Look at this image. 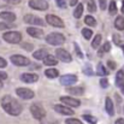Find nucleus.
Here are the masks:
<instances>
[{"label": "nucleus", "instance_id": "1", "mask_svg": "<svg viewBox=\"0 0 124 124\" xmlns=\"http://www.w3.org/2000/svg\"><path fill=\"white\" fill-rule=\"evenodd\" d=\"M1 106L2 108L11 116H18L21 112H22V106L21 104L13 99L12 96L10 95H5L2 99H1Z\"/></svg>", "mask_w": 124, "mask_h": 124}, {"label": "nucleus", "instance_id": "2", "mask_svg": "<svg viewBox=\"0 0 124 124\" xmlns=\"http://www.w3.org/2000/svg\"><path fill=\"white\" fill-rule=\"evenodd\" d=\"M46 41L49 45H53V46H59V45H63L65 42V38L59 34V33H52L49 35L46 36Z\"/></svg>", "mask_w": 124, "mask_h": 124}, {"label": "nucleus", "instance_id": "3", "mask_svg": "<svg viewBox=\"0 0 124 124\" xmlns=\"http://www.w3.org/2000/svg\"><path fill=\"white\" fill-rule=\"evenodd\" d=\"M2 38L8 43H19L22 40V35L18 31H7L2 35Z\"/></svg>", "mask_w": 124, "mask_h": 124}, {"label": "nucleus", "instance_id": "4", "mask_svg": "<svg viewBox=\"0 0 124 124\" xmlns=\"http://www.w3.org/2000/svg\"><path fill=\"white\" fill-rule=\"evenodd\" d=\"M30 112H31V115H33V117L35 119H40V121L43 119V117L46 115L43 107H42L41 105H39V104H33L30 106Z\"/></svg>", "mask_w": 124, "mask_h": 124}, {"label": "nucleus", "instance_id": "5", "mask_svg": "<svg viewBox=\"0 0 124 124\" xmlns=\"http://www.w3.org/2000/svg\"><path fill=\"white\" fill-rule=\"evenodd\" d=\"M11 62L17 65V66H25V65H29L30 64V60L24 57V55H21V54H15L11 57Z\"/></svg>", "mask_w": 124, "mask_h": 124}, {"label": "nucleus", "instance_id": "6", "mask_svg": "<svg viewBox=\"0 0 124 124\" xmlns=\"http://www.w3.org/2000/svg\"><path fill=\"white\" fill-rule=\"evenodd\" d=\"M55 54H57L58 59L62 60V62H64V63H70L72 60L70 53L66 49H64V48H57L55 49Z\"/></svg>", "mask_w": 124, "mask_h": 124}, {"label": "nucleus", "instance_id": "7", "mask_svg": "<svg viewBox=\"0 0 124 124\" xmlns=\"http://www.w3.org/2000/svg\"><path fill=\"white\" fill-rule=\"evenodd\" d=\"M16 93L21 99H24V100H29V99L34 98V92L31 89H28V88H17Z\"/></svg>", "mask_w": 124, "mask_h": 124}, {"label": "nucleus", "instance_id": "8", "mask_svg": "<svg viewBox=\"0 0 124 124\" xmlns=\"http://www.w3.org/2000/svg\"><path fill=\"white\" fill-rule=\"evenodd\" d=\"M29 6L34 10H47L48 8V4L45 0H29Z\"/></svg>", "mask_w": 124, "mask_h": 124}, {"label": "nucleus", "instance_id": "9", "mask_svg": "<svg viewBox=\"0 0 124 124\" xmlns=\"http://www.w3.org/2000/svg\"><path fill=\"white\" fill-rule=\"evenodd\" d=\"M46 21H47L51 25H53V27H57V28H63V27H64V22H63L59 17H57V16H54V15H47V16H46Z\"/></svg>", "mask_w": 124, "mask_h": 124}, {"label": "nucleus", "instance_id": "10", "mask_svg": "<svg viewBox=\"0 0 124 124\" xmlns=\"http://www.w3.org/2000/svg\"><path fill=\"white\" fill-rule=\"evenodd\" d=\"M24 22L28 23V24H35V25H41V27H43L46 24L41 18H39V17H36L34 15H27V16H24Z\"/></svg>", "mask_w": 124, "mask_h": 124}, {"label": "nucleus", "instance_id": "11", "mask_svg": "<svg viewBox=\"0 0 124 124\" xmlns=\"http://www.w3.org/2000/svg\"><path fill=\"white\" fill-rule=\"evenodd\" d=\"M60 101L63 104H65L66 106H70V107H78L81 105V101L78 99H74V98H70V96H62Z\"/></svg>", "mask_w": 124, "mask_h": 124}, {"label": "nucleus", "instance_id": "12", "mask_svg": "<svg viewBox=\"0 0 124 124\" xmlns=\"http://www.w3.org/2000/svg\"><path fill=\"white\" fill-rule=\"evenodd\" d=\"M76 81H77V77L75 75H64L60 77V83L63 85H68V87L76 83Z\"/></svg>", "mask_w": 124, "mask_h": 124}, {"label": "nucleus", "instance_id": "13", "mask_svg": "<svg viewBox=\"0 0 124 124\" xmlns=\"http://www.w3.org/2000/svg\"><path fill=\"white\" fill-rule=\"evenodd\" d=\"M54 110H55V112L64 115V116H72L74 115V111L71 108H69L68 106H64V105H55Z\"/></svg>", "mask_w": 124, "mask_h": 124}, {"label": "nucleus", "instance_id": "14", "mask_svg": "<svg viewBox=\"0 0 124 124\" xmlns=\"http://www.w3.org/2000/svg\"><path fill=\"white\" fill-rule=\"evenodd\" d=\"M21 80L25 83H34L39 80V76L36 74H23L21 76Z\"/></svg>", "mask_w": 124, "mask_h": 124}, {"label": "nucleus", "instance_id": "15", "mask_svg": "<svg viewBox=\"0 0 124 124\" xmlns=\"http://www.w3.org/2000/svg\"><path fill=\"white\" fill-rule=\"evenodd\" d=\"M27 33H28L30 36H33V38H38V39L43 36V31L40 30V29H38V28H34V27L28 28V29H27Z\"/></svg>", "mask_w": 124, "mask_h": 124}, {"label": "nucleus", "instance_id": "16", "mask_svg": "<svg viewBox=\"0 0 124 124\" xmlns=\"http://www.w3.org/2000/svg\"><path fill=\"white\" fill-rule=\"evenodd\" d=\"M0 18L4 21H7V22H13L16 19V16H15V13H12L10 11H4V12H0Z\"/></svg>", "mask_w": 124, "mask_h": 124}, {"label": "nucleus", "instance_id": "17", "mask_svg": "<svg viewBox=\"0 0 124 124\" xmlns=\"http://www.w3.org/2000/svg\"><path fill=\"white\" fill-rule=\"evenodd\" d=\"M105 108H106V112H107L110 116H113V115H115L113 104H112V100H111L110 98H106V100H105Z\"/></svg>", "mask_w": 124, "mask_h": 124}, {"label": "nucleus", "instance_id": "18", "mask_svg": "<svg viewBox=\"0 0 124 124\" xmlns=\"http://www.w3.org/2000/svg\"><path fill=\"white\" fill-rule=\"evenodd\" d=\"M43 64H45V65H47V66L57 65V64H58V60H57V58H55V57H53V55L48 54V55L45 58V60H43Z\"/></svg>", "mask_w": 124, "mask_h": 124}, {"label": "nucleus", "instance_id": "19", "mask_svg": "<svg viewBox=\"0 0 124 124\" xmlns=\"http://www.w3.org/2000/svg\"><path fill=\"white\" fill-rule=\"evenodd\" d=\"M34 58L35 59H39V60H45V58L48 55V53H47V51L46 49H39V51H36V52H34Z\"/></svg>", "mask_w": 124, "mask_h": 124}, {"label": "nucleus", "instance_id": "20", "mask_svg": "<svg viewBox=\"0 0 124 124\" xmlns=\"http://www.w3.org/2000/svg\"><path fill=\"white\" fill-rule=\"evenodd\" d=\"M123 78H124V66L122 68V70H119L118 72H117V77H116V84L118 85V87H123Z\"/></svg>", "mask_w": 124, "mask_h": 124}, {"label": "nucleus", "instance_id": "21", "mask_svg": "<svg viewBox=\"0 0 124 124\" xmlns=\"http://www.w3.org/2000/svg\"><path fill=\"white\" fill-rule=\"evenodd\" d=\"M45 75H46L47 77H49V78H55V77H58L59 71H58L57 69H47V70L45 71Z\"/></svg>", "mask_w": 124, "mask_h": 124}, {"label": "nucleus", "instance_id": "22", "mask_svg": "<svg viewBox=\"0 0 124 124\" xmlns=\"http://www.w3.org/2000/svg\"><path fill=\"white\" fill-rule=\"evenodd\" d=\"M68 92L72 95H82L83 94V88L82 87H70L68 89Z\"/></svg>", "mask_w": 124, "mask_h": 124}, {"label": "nucleus", "instance_id": "23", "mask_svg": "<svg viewBox=\"0 0 124 124\" xmlns=\"http://www.w3.org/2000/svg\"><path fill=\"white\" fill-rule=\"evenodd\" d=\"M115 27L118 30H124V18L122 16H118L115 21Z\"/></svg>", "mask_w": 124, "mask_h": 124}, {"label": "nucleus", "instance_id": "24", "mask_svg": "<svg viewBox=\"0 0 124 124\" xmlns=\"http://www.w3.org/2000/svg\"><path fill=\"white\" fill-rule=\"evenodd\" d=\"M84 23H85L87 25H90V27H95V25H96V21H95V18L92 17V16H87V17L84 18Z\"/></svg>", "mask_w": 124, "mask_h": 124}, {"label": "nucleus", "instance_id": "25", "mask_svg": "<svg viewBox=\"0 0 124 124\" xmlns=\"http://www.w3.org/2000/svg\"><path fill=\"white\" fill-rule=\"evenodd\" d=\"M98 75H100V76H106L107 75V70L105 69V66L101 64V63H99L98 64Z\"/></svg>", "mask_w": 124, "mask_h": 124}, {"label": "nucleus", "instance_id": "26", "mask_svg": "<svg viewBox=\"0 0 124 124\" xmlns=\"http://www.w3.org/2000/svg\"><path fill=\"white\" fill-rule=\"evenodd\" d=\"M82 13H83V5L82 4H78V6L76 7V10L74 12V16H75V18H80L82 16Z\"/></svg>", "mask_w": 124, "mask_h": 124}, {"label": "nucleus", "instance_id": "27", "mask_svg": "<svg viewBox=\"0 0 124 124\" xmlns=\"http://www.w3.org/2000/svg\"><path fill=\"white\" fill-rule=\"evenodd\" d=\"M87 7H88V11H89V12H95V11H96L95 1H94V0H89L88 4H87Z\"/></svg>", "mask_w": 124, "mask_h": 124}, {"label": "nucleus", "instance_id": "28", "mask_svg": "<svg viewBox=\"0 0 124 124\" xmlns=\"http://www.w3.org/2000/svg\"><path fill=\"white\" fill-rule=\"evenodd\" d=\"M82 35L84 39L89 40V39L92 38V35H93V31H92L90 29H88V28H84V29H82Z\"/></svg>", "mask_w": 124, "mask_h": 124}, {"label": "nucleus", "instance_id": "29", "mask_svg": "<svg viewBox=\"0 0 124 124\" xmlns=\"http://www.w3.org/2000/svg\"><path fill=\"white\" fill-rule=\"evenodd\" d=\"M100 42H101V35H96L95 38H94V40L92 42V47L93 48H98L99 47V45H100Z\"/></svg>", "mask_w": 124, "mask_h": 124}, {"label": "nucleus", "instance_id": "30", "mask_svg": "<svg viewBox=\"0 0 124 124\" xmlns=\"http://www.w3.org/2000/svg\"><path fill=\"white\" fill-rule=\"evenodd\" d=\"M108 11H110V13H111V15L117 13V5H116V2H115V1H111V2H110Z\"/></svg>", "mask_w": 124, "mask_h": 124}, {"label": "nucleus", "instance_id": "31", "mask_svg": "<svg viewBox=\"0 0 124 124\" xmlns=\"http://www.w3.org/2000/svg\"><path fill=\"white\" fill-rule=\"evenodd\" d=\"M83 118L90 124H95L96 123V118H95V117H93V116H90V115H84V116H83Z\"/></svg>", "mask_w": 124, "mask_h": 124}, {"label": "nucleus", "instance_id": "32", "mask_svg": "<svg viewBox=\"0 0 124 124\" xmlns=\"http://www.w3.org/2000/svg\"><path fill=\"white\" fill-rule=\"evenodd\" d=\"M21 46L24 48V49H27V51H33V48H34V46L31 45V43H27V42H23V43H21Z\"/></svg>", "mask_w": 124, "mask_h": 124}, {"label": "nucleus", "instance_id": "33", "mask_svg": "<svg viewBox=\"0 0 124 124\" xmlns=\"http://www.w3.org/2000/svg\"><path fill=\"white\" fill-rule=\"evenodd\" d=\"M66 124H83L81 121H78V119H75V118H70V119H66Z\"/></svg>", "mask_w": 124, "mask_h": 124}, {"label": "nucleus", "instance_id": "34", "mask_svg": "<svg viewBox=\"0 0 124 124\" xmlns=\"http://www.w3.org/2000/svg\"><path fill=\"white\" fill-rule=\"evenodd\" d=\"M55 2H57V5H58L59 7H62V8H65V7H66V0H55Z\"/></svg>", "mask_w": 124, "mask_h": 124}, {"label": "nucleus", "instance_id": "35", "mask_svg": "<svg viewBox=\"0 0 124 124\" xmlns=\"http://www.w3.org/2000/svg\"><path fill=\"white\" fill-rule=\"evenodd\" d=\"M41 124H59L57 121L53 119H41Z\"/></svg>", "mask_w": 124, "mask_h": 124}, {"label": "nucleus", "instance_id": "36", "mask_svg": "<svg viewBox=\"0 0 124 124\" xmlns=\"http://www.w3.org/2000/svg\"><path fill=\"white\" fill-rule=\"evenodd\" d=\"M110 49H111V43L110 42H105L104 46H102V51L104 52H108Z\"/></svg>", "mask_w": 124, "mask_h": 124}, {"label": "nucleus", "instance_id": "37", "mask_svg": "<svg viewBox=\"0 0 124 124\" xmlns=\"http://www.w3.org/2000/svg\"><path fill=\"white\" fill-rule=\"evenodd\" d=\"M100 85H101L102 88H107V85H108L107 78H101V80H100Z\"/></svg>", "mask_w": 124, "mask_h": 124}, {"label": "nucleus", "instance_id": "38", "mask_svg": "<svg viewBox=\"0 0 124 124\" xmlns=\"http://www.w3.org/2000/svg\"><path fill=\"white\" fill-rule=\"evenodd\" d=\"M113 41L116 45H121V38H119V35H113Z\"/></svg>", "mask_w": 124, "mask_h": 124}, {"label": "nucleus", "instance_id": "39", "mask_svg": "<svg viewBox=\"0 0 124 124\" xmlns=\"http://www.w3.org/2000/svg\"><path fill=\"white\" fill-rule=\"evenodd\" d=\"M99 4H100V8L101 10L106 8V0H99Z\"/></svg>", "mask_w": 124, "mask_h": 124}, {"label": "nucleus", "instance_id": "40", "mask_svg": "<svg viewBox=\"0 0 124 124\" xmlns=\"http://www.w3.org/2000/svg\"><path fill=\"white\" fill-rule=\"evenodd\" d=\"M84 74H85V75H92V74H93L90 66H85V68H84Z\"/></svg>", "mask_w": 124, "mask_h": 124}, {"label": "nucleus", "instance_id": "41", "mask_svg": "<svg viewBox=\"0 0 124 124\" xmlns=\"http://www.w3.org/2000/svg\"><path fill=\"white\" fill-rule=\"evenodd\" d=\"M6 65H7L6 60H5L4 58H1V57H0V68H5Z\"/></svg>", "mask_w": 124, "mask_h": 124}, {"label": "nucleus", "instance_id": "42", "mask_svg": "<svg viewBox=\"0 0 124 124\" xmlns=\"http://www.w3.org/2000/svg\"><path fill=\"white\" fill-rule=\"evenodd\" d=\"M107 65H108V68H110V69H112V70H113V69H116V64H115L113 62H111V60H108V62H107Z\"/></svg>", "mask_w": 124, "mask_h": 124}, {"label": "nucleus", "instance_id": "43", "mask_svg": "<svg viewBox=\"0 0 124 124\" xmlns=\"http://www.w3.org/2000/svg\"><path fill=\"white\" fill-rule=\"evenodd\" d=\"M4 1H6L8 4H19L21 2V0H4Z\"/></svg>", "mask_w": 124, "mask_h": 124}, {"label": "nucleus", "instance_id": "44", "mask_svg": "<svg viewBox=\"0 0 124 124\" xmlns=\"http://www.w3.org/2000/svg\"><path fill=\"white\" fill-rule=\"evenodd\" d=\"M75 48H76V53H77V55H78V57H82V53H81V51H80V47H78L77 45H75Z\"/></svg>", "mask_w": 124, "mask_h": 124}, {"label": "nucleus", "instance_id": "45", "mask_svg": "<svg viewBox=\"0 0 124 124\" xmlns=\"http://www.w3.org/2000/svg\"><path fill=\"white\" fill-rule=\"evenodd\" d=\"M6 78H7V75H6L5 72H1V71H0V80L2 81V80H6Z\"/></svg>", "mask_w": 124, "mask_h": 124}, {"label": "nucleus", "instance_id": "46", "mask_svg": "<svg viewBox=\"0 0 124 124\" xmlns=\"http://www.w3.org/2000/svg\"><path fill=\"white\" fill-rule=\"evenodd\" d=\"M7 28H8V25H7V24L0 23V30H5V29H7Z\"/></svg>", "mask_w": 124, "mask_h": 124}, {"label": "nucleus", "instance_id": "47", "mask_svg": "<svg viewBox=\"0 0 124 124\" xmlns=\"http://www.w3.org/2000/svg\"><path fill=\"white\" fill-rule=\"evenodd\" d=\"M77 1H78V0H70L69 2H70V5H71V6H75V5L77 4Z\"/></svg>", "mask_w": 124, "mask_h": 124}, {"label": "nucleus", "instance_id": "48", "mask_svg": "<svg viewBox=\"0 0 124 124\" xmlns=\"http://www.w3.org/2000/svg\"><path fill=\"white\" fill-rule=\"evenodd\" d=\"M116 124H124V119H122V118H119L117 122H116Z\"/></svg>", "mask_w": 124, "mask_h": 124}, {"label": "nucleus", "instance_id": "49", "mask_svg": "<svg viewBox=\"0 0 124 124\" xmlns=\"http://www.w3.org/2000/svg\"><path fill=\"white\" fill-rule=\"evenodd\" d=\"M122 13H124V0H123V2H122Z\"/></svg>", "mask_w": 124, "mask_h": 124}, {"label": "nucleus", "instance_id": "50", "mask_svg": "<svg viewBox=\"0 0 124 124\" xmlns=\"http://www.w3.org/2000/svg\"><path fill=\"white\" fill-rule=\"evenodd\" d=\"M1 87H2V81L0 80V88H1Z\"/></svg>", "mask_w": 124, "mask_h": 124}, {"label": "nucleus", "instance_id": "51", "mask_svg": "<svg viewBox=\"0 0 124 124\" xmlns=\"http://www.w3.org/2000/svg\"><path fill=\"white\" fill-rule=\"evenodd\" d=\"M122 93H123V94H124V85H123V87H122Z\"/></svg>", "mask_w": 124, "mask_h": 124}, {"label": "nucleus", "instance_id": "52", "mask_svg": "<svg viewBox=\"0 0 124 124\" xmlns=\"http://www.w3.org/2000/svg\"><path fill=\"white\" fill-rule=\"evenodd\" d=\"M122 48H123V53H124V45H123V46H122Z\"/></svg>", "mask_w": 124, "mask_h": 124}]
</instances>
